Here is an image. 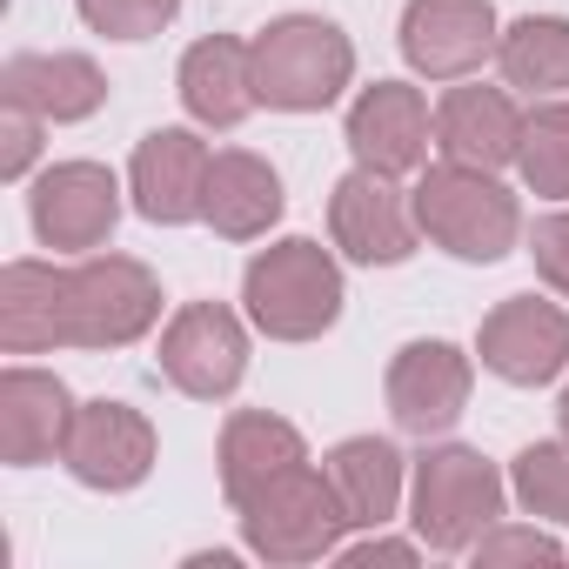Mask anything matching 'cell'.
<instances>
[{
    "label": "cell",
    "mask_w": 569,
    "mask_h": 569,
    "mask_svg": "<svg viewBox=\"0 0 569 569\" xmlns=\"http://www.w3.org/2000/svg\"><path fill=\"white\" fill-rule=\"evenodd\" d=\"M322 476L349 516V529H389L402 509H409V456L389 442V436H342L329 456H322Z\"/></svg>",
    "instance_id": "obj_20"
},
{
    "label": "cell",
    "mask_w": 569,
    "mask_h": 569,
    "mask_svg": "<svg viewBox=\"0 0 569 569\" xmlns=\"http://www.w3.org/2000/svg\"><path fill=\"white\" fill-rule=\"evenodd\" d=\"M422 549H429L422 536H382V529H362L356 542H342V549H336V562H342V569H369V562H416Z\"/></svg>",
    "instance_id": "obj_31"
},
{
    "label": "cell",
    "mask_w": 569,
    "mask_h": 569,
    "mask_svg": "<svg viewBox=\"0 0 569 569\" xmlns=\"http://www.w3.org/2000/svg\"><path fill=\"white\" fill-rule=\"evenodd\" d=\"M556 429H562V442H569V382H562V396H556Z\"/></svg>",
    "instance_id": "obj_32"
},
{
    "label": "cell",
    "mask_w": 569,
    "mask_h": 569,
    "mask_svg": "<svg viewBox=\"0 0 569 569\" xmlns=\"http://www.w3.org/2000/svg\"><path fill=\"white\" fill-rule=\"evenodd\" d=\"M329 241H336V254L356 261V268H402V261L422 248L409 188H402L396 174L349 168V174L329 188Z\"/></svg>",
    "instance_id": "obj_10"
},
{
    "label": "cell",
    "mask_w": 569,
    "mask_h": 569,
    "mask_svg": "<svg viewBox=\"0 0 569 569\" xmlns=\"http://www.w3.org/2000/svg\"><path fill=\"white\" fill-rule=\"evenodd\" d=\"M342 302H349V274L336 248H322L316 234H281L254 248L241 268V316L268 342H322L342 322Z\"/></svg>",
    "instance_id": "obj_1"
},
{
    "label": "cell",
    "mask_w": 569,
    "mask_h": 569,
    "mask_svg": "<svg viewBox=\"0 0 569 569\" xmlns=\"http://www.w3.org/2000/svg\"><path fill=\"white\" fill-rule=\"evenodd\" d=\"M161 376L188 396V402H228L248 382V356H254V322L228 302H181L161 322Z\"/></svg>",
    "instance_id": "obj_6"
},
{
    "label": "cell",
    "mask_w": 569,
    "mask_h": 569,
    "mask_svg": "<svg viewBox=\"0 0 569 569\" xmlns=\"http://www.w3.org/2000/svg\"><path fill=\"white\" fill-rule=\"evenodd\" d=\"M516 141H522V108L509 88L489 81H449L436 101V154L462 161V168H516Z\"/></svg>",
    "instance_id": "obj_18"
},
{
    "label": "cell",
    "mask_w": 569,
    "mask_h": 569,
    "mask_svg": "<svg viewBox=\"0 0 569 569\" xmlns=\"http://www.w3.org/2000/svg\"><path fill=\"white\" fill-rule=\"evenodd\" d=\"M496 0H402L396 48L416 81H469L482 61H496Z\"/></svg>",
    "instance_id": "obj_14"
},
{
    "label": "cell",
    "mask_w": 569,
    "mask_h": 569,
    "mask_svg": "<svg viewBox=\"0 0 569 569\" xmlns=\"http://www.w3.org/2000/svg\"><path fill=\"white\" fill-rule=\"evenodd\" d=\"M154 322H161V281L148 261L108 248L74 261V349L88 356L134 349L141 336H154Z\"/></svg>",
    "instance_id": "obj_8"
},
{
    "label": "cell",
    "mask_w": 569,
    "mask_h": 569,
    "mask_svg": "<svg viewBox=\"0 0 569 569\" xmlns=\"http://www.w3.org/2000/svg\"><path fill=\"white\" fill-rule=\"evenodd\" d=\"M509 496L522 516L549 522V529H569V442H522L516 462H509Z\"/></svg>",
    "instance_id": "obj_26"
},
{
    "label": "cell",
    "mask_w": 569,
    "mask_h": 569,
    "mask_svg": "<svg viewBox=\"0 0 569 569\" xmlns=\"http://www.w3.org/2000/svg\"><path fill=\"white\" fill-rule=\"evenodd\" d=\"M241 522V549L268 569H309V562H336V549L356 536L322 462H296L289 476L261 482L248 502H234Z\"/></svg>",
    "instance_id": "obj_4"
},
{
    "label": "cell",
    "mask_w": 569,
    "mask_h": 569,
    "mask_svg": "<svg viewBox=\"0 0 569 569\" xmlns=\"http://www.w3.org/2000/svg\"><path fill=\"white\" fill-rule=\"evenodd\" d=\"M496 74L509 94H569V14H516L496 41Z\"/></svg>",
    "instance_id": "obj_24"
},
{
    "label": "cell",
    "mask_w": 569,
    "mask_h": 569,
    "mask_svg": "<svg viewBox=\"0 0 569 569\" xmlns=\"http://www.w3.org/2000/svg\"><path fill=\"white\" fill-rule=\"evenodd\" d=\"M248 48H254V94L268 114H329L356 88V41L329 14H281Z\"/></svg>",
    "instance_id": "obj_5"
},
{
    "label": "cell",
    "mask_w": 569,
    "mask_h": 569,
    "mask_svg": "<svg viewBox=\"0 0 569 569\" xmlns=\"http://www.w3.org/2000/svg\"><path fill=\"white\" fill-rule=\"evenodd\" d=\"M208 168L214 148L201 128H148L128 154V201L154 228H194L208 214Z\"/></svg>",
    "instance_id": "obj_15"
},
{
    "label": "cell",
    "mask_w": 569,
    "mask_h": 569,
    "mask_svg": "<svg viewBox=\"0 0 569 569\" xmlns=\"http://www.w3.org/2000/svg\"><path fill=\"white\" fill-rule=\"evenodd\" d=\"M289 194H281V174L268 154L254 148H214V168H208V228L221 241H268V228L281 221Z\"/></svg>",
    "instance_id": "obj_23"
},
{
    "label": "cell",
    "mask_w": 569,
    "mask_h": 569,
    "mask_svg": "<svg viewBox=\"0 0 569 569\" xmlns=\"http://www.w3.org/2000/svg\"><path fill=\"white\" fill-rule=\"evenodd\" d=\"M74 389L54 369L34 362H8L0 369V462L8 469H41L61 462L68 422H74Z\"/></svg>",
    "instance_id": "obj_17"
},
{
    "label": "cell",
    "mask_w": 569,
    "mask_h": 569,
    "mask_svg": "<svg viewBox=\"0 0 569 569\" xmlns=\"http://www.w3.org/2000/svg\"><path fill=\"white\" fill-rule=\"evenodd\" d=\"M509 509V476L469 449V442H422L409 462V529L429 542V556H469L482 529H496Z\"/></svg>",
    "instance_id": "obj_3"
},
{
    "label": "cell",
    "mask_w": 569,
    "mask_h": 569,
    "mask_svg": "<svg viewBox=\"0 0 569 569\" xmlns=\"http://www.w3.org/2000/svg\"><path fill=\"white\" fill-rule=\"evenodd\" d=\"M342 141L356 154V168H376V174H422L429 168V148H436V108L416 81H369L356 88L349 114H342Z\"/></svg>",
    "instance_id": "obj_12"
},
{
    "label": "cell",
    "mask_w": 569,
    "mask_h": 569,
    "mask_svg": "<svg viewBox=\"0 0 569 569\" xmlns=\"http://www.w3.org/2000/svg\"><path fill=\"white\" fill-rule=\"evenodd\" d=\"M74 349V268L8 261L0 268V356Z\"/></svg>",
    "instance_id": "obj_16"
},
{
    "label": "cell",
    "mask_w": 569,
    "mask_h": 569,
    "mask_svg": "<svg viewBox=\"0 0 569 569\" xmlns=\"http://www.w3.org/2000/svg\"><path fill=\"white\" fill-rule=\"evenodd\" d=\"M409 201H416L422 241L442 248V254H456V261H469V268H489V261L516 254L522 248V228H529L522 221V201H516V188L502 174L462 168V161H442V154L416 174Z\"/></svg>",
    "instance_id": "obj_2"
},
{
    "label": "cell",
    "mask_w": 569,
    "mask_h": 569,
    "mask_svg": "<svg viewBox=\"0 0 569 569\" xmlns=\"http://www.w3.org/2000/svg\"><path fill=\"white\" fill-rule=\"evenodd\" d=\"M516 174L536 201H569V94H549L522 114Z\"/></svg>",
    "instance_id": "obj_25"
},
{
    "label": "cell",
    "mask_w": 569,
    "mask_h": 569,
    "mask_svg": "<svg viewBox=\"0 0 569 569\" xmlns=\"http://www.w3.org/2000/svg\"><path fill=\"white\" fill-rule=\"evenodd\" d=\"M296 462H309V436H302L289 416H274V409H234V416L221 422L214 476H221L228 509H234V502H248L261 482L289 476Z\"/></svg>",
    "instance_id": "obj_22"
},
{
    "label": "cell",
    "mask_w": 569,
    "mask_h": 569,
    "mask_svg": "<svg viewBox=\"0 0 569 569\" xmlns=\"http://www.w3.org/2000/svg\"><path fill=\"white\" fill-rule=\"evenodd\" d=\"M0 101H21L34 108L48 128H74V121H94L108 108V74L94 54H8L0 68Z\"/></svg>",
    "instance_id": "obj_21"
},
{
    "label": "cell",
    "mask_w": 569,
    "mask_h": 569,
    "mask_svg": "<svg viewBox=\"0 0 569 569\" xmlns=\"http://www.w3.org/2000/svg\"><path fill=\"white\" fill-rule=\"evenodd\" d=\"M161 462V436L154 422L134 409V402H114V396H94L74 409L68 422V442H61V469L94 489V496H128L154 476Z\"/></svg>",
    "instance_id": "obj_9"
},
{
    "label": "cell",
    "mask_w": 569,
    "mask_h": 569,
    "mask_svg": "<svg viewBox=\"0 0 569 569\" xmlns=\"http://www.w3.org/2000/svg\"><path fill=\"white\" fill-rule=\"evenodd\" d=\"M562 556H569V549H562V542L549 536V522H536V516H529V522H509V516H502V522L482 529V542L469 549L476 569H502V562H562Z\"/></svg>",
    "instance_id": "obj_28"
},
{
    "label": "cell",
    "mask_w": 569,
    "mask_h": 569,
    "mask_svg": "<svg viewBox=\"0 0 569 569\" xmlns=\"http://www.w3.org/2000/svg\"><path fill=\"white\" fill-rule=\"evenodd\" d=\"M476 362L509 389H549L569 376V309L549 296H509L476 329Z\"/></svg>",
    "instance_id": "obj_13"
},
{
    "label": "cell",
    "mask_w": 569,
    "mask_h": 569,
    "mask_svg": "<svg viewBox=\"0 0 569 569\" xmlns=\"http://www.w3.org/2000/svg\"><path fill=\"white\" fill-rule=\"evenodd\" d=\"M74 14H81L88 34L134 48V41H154L161 28H174L181 0H74Z\"/></svg>",
    "instance_id": "obj_27"
},
{
    "label": "cell",
    "mask_w": 569,
    "mask_h": 569,
    "mask_svg": "<svg viewBox=\"0 0 569 569\" xmlns=\"http://www.w3.org/2000/svg\"><path fill=\"white\" fill-rule=\"evenodd\" d=\"M174 94H181L194 128H208V134L241 128L261 108V94H254V48L241 34H201L181 54V68H174Z\"/></svg>",
    "instance_id": "obj_19"
},
{
    "label": "cell",
    "mask_w": 569,
    "mask_h": 569,
    "mask_svg": "<svg viewBox=\"0 0 569 569\" xmlns=\"http://www.w3.org/2000/svg\"><path fill=\"white\" fill-rule=\"evenodd\" d=\"M121 208H128V188H121V174L108 161H48L28 181L34 241L54 248V254H74V261L114 241Z\"/></svg>",
    "instance_id": "obj_7"
},
{
    "label": "cell",
    "mask_w": 569,
    "mask_h": 569,
    "mask_svg": "<svg viewBox=\"0 0 569 569\" xmlns=\"http://www.w3.org/2000/svg\"><path fill=\"white\" fill-rule=\"evenodd\" d=\"M382 396H389V416H396L402 436L436 442V436H449V429L469 416V396H476V349H456V342H442V336H416V342L396 349Z\"/></svg>",
    "instance_id": "obj_11"
},
{
    "label": "cell",
    "mask_w": 569,
    "mask_h": 569,
    "mask_svg": "<svg viewBox=\"0 0 569 569\" xmlns=\"http://www.w3.org/2000/svg\"><path fill=\"white\" fill-rule=\"evenodd\" d=\"M522 254L536 261V281H542V289L569 302V201H556L549 214H536V221L522 228Z\"/></svg>",
    "instance_id": "obj_29"
},
{
    "label": "cell",
    "mask_w": 569,
    "mask_h": 569,
    "mask_svg": "<svg viewBox=\"0 0 569 569\" xmlns=\"http://www.w3.org/2000/svg\"><path fill=\"white\" fill-rule=\"evenodd\" d=\"M41 134L48 121L21 101H0V181H34V161H41Z\"/></svg>",
    "instance_id": "obj_30"
}]
</instances>
